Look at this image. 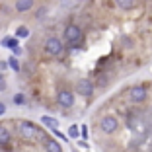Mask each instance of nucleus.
<instances>
[{
    "label": "nucleus",
    "mask_w": 152,
    "mask_h": 152,
    "mask_svg": "<svg viewBox=\"0 0 152 152\" xmlns=\"http://www.w3.org/2000/svg\"><path fill=\"white\" fill-rule=\"evenodd\" d=\"M105 80H107V76H105V74H102V76L98 78V86H105V84H107Z\"/></svg>",
    "instance_id": "nucleus-18"
},
{
    "label": "nucleus",
    "mask_w": 152,
    "mask_h": 152,
    "mask_svg": "<svg viewBox=\"0 0 152 152\" xmlns=\"http://www.w3.org/2000/svg\"><path fill=\"white\" fill-rule=\"evenodd\" d=\"M43 49H45V53L49 55V57H61V55H63V51H64V45H63V41L58 39V37L51 35V37H47V39H45Z\"/></svg>",
    "instance_id": "nucleus-3"
},
{
    "label": "nucleus",
    "mask_w": 152,
    "mask_h": 152,
    "mask_svg": "<svg viewBox=\"0 0 152 152\" xmlns=\"http://www.w3.org/2000/svg\"><path fill=\"white\" fill-rule=\"evenodd\" d=\"M57 103L64 109H70L74 105V94H72L70 90H61L57 94Z\"/></svg>",
    "instance_id": "nucleus-7"
},
{
    "label": "nucleus",
    "mask_w": 152,
    "mask_h": 152,
    "mask_svg": "<svg viewBox=\"0 0 152 152\" xmlns=\"http://www.w3.org/2000/svg\"><path fill=\"white\" fill-rule=\"evenodd\" d=\"M8 142H10V131L0 125V146H6Z\"/></svg>",
    "instance_id": "nucleus-11"
},
{
    "label": "nucleus",
    "mask_w": 152,
    "mask_h": 152,
    "mask_svg": "<svg viewBox=\"0 0 152 152\" xmlns=\"http://www.w3.org/2000/svg\"><path fill=\"white\" fill-rule=\"evenodd\" d=\"M94 82L92 80H78L76 82V94H80L82 98H92V94H94Z\"/></svg>",
    "instance_id": "nucleus-6"
},
{
    "label": "nucleus",
    "mask_w": 152,
    "mask_h": 152,
    "mask_svg": "<svg viewBox=\"0 0 152 152\" xmlns=\"http://www.w3.org/2000/svg\"><path fill=\"white\" fill-rule=\"evenodd\" d=\"M115 2L121 10H131L134 6V0H115Z\"/></svg>",
    "instance_id": "nucleus-12"
},
{
    "label": "nucleus",
    "mask_w": 152,
    "mask_h": 152,
    "mask_svg": "<svg viewBox=\"0 0 152 152\" xmlns=\"http://www.w3.org/2000/svg\"><path fill=\"white\" fill-rule=\"evenodd\" d=\"M27 35H29V29H27L26 26H20L18 29H16V39H26Z\"/></svg>",
    "instance_id": "nucleus-13"
},
{
    "label": "nucleus",
    "mask_w": 152,
    "mask_h": 152,
    "mask_svg": "<svg viewBox=\"0 0 152 152\" xmlns=\"http://www.w3.org/2000/svg\"><path fill=\"white\" fill-rule=\"evenodd\" d=\"M82 137H84V139H88V129H86V127H82Z\"/></svg>",
    "instance_id": "nucleus-20"
},
{
    "label": "nucleus",
    "mask_w": 152,
    "mask_h": 152,
    "mask_svg": "<svg viewBox=\"0 0 152 152\" xmlns=\"http://www.w3.org/2000/svg\"><path fill=\"white\" fill-rule=\"evenodd\" d=\"M12 53H14V57H18V55H22V49L16 47V49H12Z\"/></svg>",
    "instance_id": "nucleus-19"
},
{
    "label": "nucleus",
    "mask_w": 152,
    "mask_h": 152,
    "mask_svg": "<svg viewBox=\"0 0 152 152\" xmlns=\"http://www.w3.org/2000/svg\"><path fill=\"white\" fill-rule=\"evenodd\" d=\"M99 131L105 134H113L119 131V119L113 115H105L99 119Z\"/></svg>",
    "instance_id": "nucleus-4"
},
{
    "label": "nucleus",
    "mask_w": 152,
    "mask_h": 152,
    "mask_svg": "<svg viewBox=\"0 0 152 152\" xmlns=\"http://www.w3.org/2000/svg\"><path fill=\"white\" fill-rule=\"evenodd\" d=\"M33 0H16V4H14V8H16V12H29V10L33 8Z\"/></svg>",
    "instance_id": "nucleus-8"
},
{
    "label": "nucleus",
    "mask_w": 152,
    "mask_h": 152,
    "mask_svg": "<svg viewBox=\"0 0 152 152\" xmlns=\"http://www.w3.org/2000/svg\"><path fill=\"white\" fill-rule=\"evenodd\" d=\"M2 45H4V47H10V49H16V47H18V39H16V37H6V39L2 41Z\"/></svg>",
    "instance_id": "nucleus-14"
},
{
    "label": "nucleus",
    "mask_w": 152,
    "mask_h": 152,
    "mask_svg": "<svg viewBox=\"0 0 152 152\" xmlns=\"http://www.w3.org/2000/svg\"><path fill=\"white\" fill-rule=\"evenodd\" d=\"M78 134H80V133H78V127L72 125V127H70V131H68V137H70V139H76Z\"/></svg>",
    "instance_id": "nucleus-17"
},
{
    "label": "nucleus",
    "mask_w": 152,
    "mask_h": 152,
    "mask_svg": "<svg viewBox=\"0 0 152 152\" xmlns=\"http://www.w3.org/2000/svg\"><path fill=\"white\" fill-rule=\"evenodd\" d=\"M18 133L23 140H37V139L45 140V134L31 121H18Z\"/></svg>",
    "instance_id": "nucleus-1"
},
{
    "label": "nucleus",
    "mask_w": 152,
    "mask_h": 152,
    "mask_svg": "<svg viewBox=\"0 0 152 152\" xmlns=\"http://www.w3.org/2000/svg\"><path fill=\"white\" fill-rule=\"evenodd\" d=\"M6 64H8V66L12 68V70H16V72L20 70V63H18V58H16V57H10V58H8V63H6Z\"/></svg>",
    "instance_id": "nucleus-15"
},
{
    "label": "nucleus",
    "mask_w": 152,
    "mask_h": 152,
    "mask_svg": "<svg viewBox=\"0 0 152 152\" xmlns=\"http://www.w3.org/2000/svg\"><path fill=\"white\" fill-rule=\"evenodd\" d=\"M4 113H6V105H4V103H0V115H4Z\"/></svg>",
    "instance_id": "nucleus-21"
},
{
    "label": "nucleus",
    "mask_w": 152,
    "mask_h": 152,
    "mask_svg": "<svg viewBox=\"0 0 152 152\" xmlns=\"http://www.w3.org/2000/svg\"><path fill=\"white\" fill-rule=\"evenodd\" d=\"M14 103L23 105V103H26V96H23V94H16V96H14Z\"/></svg>",
    "instance_id": "nucleus-16"
},
{
    "label": "nucleus",
    "mask_w": 152,
    "mask_h": 152,
    "mask_svg": "<svg viewBox=\"0 0 152 152\" xmlns=\"http://www.w3.org/2000/svg\"><path fill=\"white\" fill-rule=\"evenodd\" d=\"M41 123H43L45 127H49L51 131H57V129H58V121L55 119V117H49V115H43V117H41Z\"/></svg>",
    "instance_id": "nucleus-10"
},
{
    "label": "nucleus",
    "mask_w": 152,
    "mask_h": 152,
    "mask_svg": "<svg viewBox=\"0 0 152 152\" xmlns=\"http://www.w3.org/2000/svg\"><path fill=\"white\" fill-rule=\"evenodd\" d=\"M146 98H148V90L144 86L137 84V86H131L129 88V99L133 103H144Z\"/></svg>",
    "instance_id": "nucleus-5"
},
{
    "label": "nucleus",
    "mask_w": 152,
    "mask_h": 152,
    "mask_svg": "<svg viewBox=\"0 0 152 152\" xmlns=\"http://www.w3.org/2000/svg\"><path fill=\"white\" fill-rule=\"evenodd\" d=\"M64 41L68 43L70 49H76V47H80L82 41H84V31H82L80 26H76V23H68L64 27Z\"/></svg>",
    "instance_id": "nucleus-2"
},
{
    "label": "nucleus",
    "mask_w": 152,
    "mask_h": 152,
    "mask_svg": "<svg viewBox=\"0 0 152 152\" xmlns=\"http://www.w3.org/2000/svg\"><path fill=\"white\" fill-rule=\"evenodd\" d=\"M43 142H45V150H47V152H63V146H61L57 140H53V139H45Z\"/></svg>",
    "instance_id": "nucleus-9"
}]
</instances>
